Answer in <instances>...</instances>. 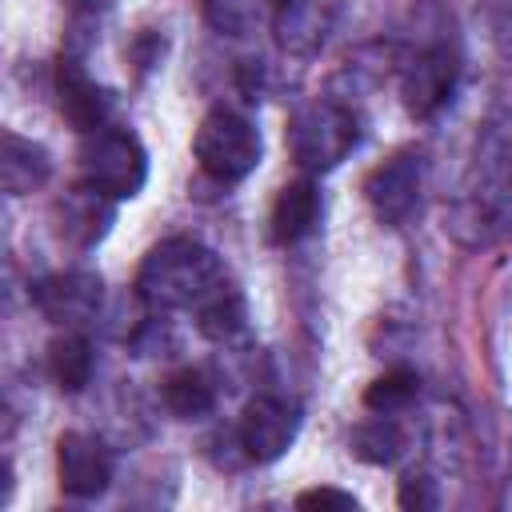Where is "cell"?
Instances as JSON below:
<instances>
[{
    "label": "cell",
    "instance_id": "cell-1",
    "mask_svg": "<svg viewBox=\"0 0 512 512\" xmlns=\"http://www.w3.org/2000/svg\"><path fill=\"white\" fill-rule=\"evenodd\" d=\"M224 284V268L212 248L188 236L160 240L140 272H136V292L148 308L172 312V308H200L216 288Z\"/></svg>",
    "mask_w": 512,
    "mask_h": 512
},
{
    "label": "cell",
    "instance_id": "cell-15",
    "mask_svg": "<svg viewBox=\"0 0 512 512\" xmlns=\"http://www.w3.org/2000/svg\"><path fill=\"white\" fill-rule=\"evenodd\" d=\"M352 456L364 460V464H376V468H388L404 456V432L392 416L376 412L372 420L356 424L352 428Z\"/></svg>",
    "mask_w": 512,
    "mask_h": 512
},
{
    "label": "cell",
    "instance_id": "cell-18",
    "mask_svg": "<svg viewBox=\"0 0 512 512\" xmlns=\"http://www.w3.org/2000/svg\"><path fill=\"white\" fill-rule=\"evenodd\" d=\"M196 324L208 340H232L244 328V296L232 284H220L200 308H196Z\"/></svg>",
    "mask_w": 512,
    "mask_h": 512
},
{
    "label": "cell",
    "instance_id": "cell-11",
    "mask_svg": "<svg viewBox=\"0 0 512 512\" xmlns=\"http://www.w3.org/2000/svg\"><path fill=\"white\" fill-rule=\"evenodd\" d=\"M56 96H60V112L72 128L80 132H96L104 128V116H108V92L76 64V60H60L56 64Z\"/></svg>",
    "mask_w": 512,
    "mask_h": 512
},
{
    "label": "cell",
    "instance_id": "cell-7",
    "mask_svg": "<svg viewBox=\"0 0 512 512\" xmlns=\"http://www.w3.org/2000/svg\"><path fill=\"white\" fill-rule=\"evenodd\" d=\"M56 476L64 496L72 500H96L112 484V456L96 436L64 432L56 440Z\"/></svg>",
    "mask_w": 512,
    "mask_h": 512
},
{
    "label": "cell",
    "instance_id": "cell-13",
    "mask_svg": "<svg viewBox=\"0 0 512 512\" xmlns=\"http://www.w3.org/2000/svg\"><path fill=\"white\" fill-rule=\"evenodd\" d=\"M320 220V192L312 180H292L288 188H280L276 204H272V240L276 244H296L304 240Z\"/></svg>",
    "mask_w": 512,
    "mask_h": 512
},
{
    "label": "cell",
    "instance_id": "cell-5",
    "mask_svg": "<svg viewBox=\"0 0 512 512\" xmlns=\"http://www.w3.org/2000/svg\"><path fill=\"white\" fill-rule=\"evenodd\" d=\"M296 432H300V412L280 396H256L240 416V448L256 464L280 460L292 448Z\"/></svg>",
    "mask_w": 512,
    "mask_h": 512
},
{
    "label": "cell",
    "instance_id": "cell-20",
    "mask_svg": "<svg viewBox=\"0 0 512 512\" xmlns=\"http://www.w3.org/2000/svg\"><path fill=\"white\" fill-rule=\"evenodd\" d=\"M204 16L216 32L240 36L252 24V0H204Z\"/></svg>",
    "mask_w": 512,
    "mask_h": 512
},
{
    "label": "cell",
    "instance_id": "cell-23",
    "mask_svg": "<svg viewBox=\"0 0 512 512\" xmlns=\"http://www.w3.org/2000/svg\"><path fill=\"white\" fill-rule=\"evenodd\" d=\"M76 4H100V0H76Z\"/></svg>",
    "mask_w": 512,
    "mask_h": 512
},
{
    "label": "cell",
    "instance_id": "cell-6",
    "mask_svg": "<svg viewBox=\"0 0 512 512\" xmlns=\"http://www.w3.org/2000/svg\"><path fill=\"white\" fill-rule=\"evenodd\" d=\"M364 196L380 224H392V228L404 224L420 204V156L400 152L376 164L364 180Z\"/></svg>",
    "mask_w": 512,
    "mask_h": 512
},
{
    "label": "cell",
    "instance_id": "cell-3",
    "mask_svg": "<svg viewBox=\"0 0 512 512\" xmlns=\"http://www.w3.org/2000/svg\"><path fill=\"white\" fill-rule=\"evenodd\" d=\"M80 180L112 200H132L148 184V152L128 128H96L80 144Z\"/></svg>",
    "mask_w": 512,
    "mask_h": 512
},
{
    "label": "cell",
    "instance_id": "cell-8",
    "mask_svg": "<svg viewBox=\"0 0 512 512\" xmlns=\"http://www.w3.org/2000/svg\"><path fill=\"white\" fill-rule=\"evenodd\" d=\"M336 20L340 0H280L272 32L288 56H316L336 32Z\"/></svg>",
    "mask_w": 512,
    "mask_h": 512
},
{
    "label": "cell",
    "instance_id": "cell-14",
    "mask_svg": "<svg viewBox=\"0 0 512 512\" xmlns=\"http://www.w3.org/2000/svg\"><path fill=\"white\" fill-rule=\"evenodd\" d=\"M52 172V160L40 144L16 136V132H4L0 140V184L8 196H24L32 188H40Z\"/></svg>",
    "mask_w": 512,
    "mask_h": 512
},
{
    "label": "cell",
    "instance_id": "cell-21",
    "mask_svg": "<svg viewBox=\"0 0 512 512\" xmlns=\"http://www.w3.org/2000/svg\"><path fill=\"white\" fill-rule=\"evenodd\" d=\"M296 508H336V512H356V496L340 488H308L296 496Z\"/></svg>",
    "mask_w": 512,
    "mask_h": 512
},
{
    "label": "cell",
    "instance_id": "cell-2",
    "mask_svg": "<svg viewBox=\"0 0 512 512\" xmlns=\"http://www.w3.org/2000/svg\"><path fill=\"white\" fill-rule=\"evenodd\" d=\"M360 144V120L336 100H312L288 120V152L304 172H332Z\"/></svg>",
    "mask_w": 512,
    "mask_h": 512
},
{
    "label": "cell",
    "instance_id": "cell-17",
    "mask_svg": "<svg viewBox=\"0 0 512 512\" xmlns=\"http://www.w3.org/2000/svg\"><path fill=\"white\" fill-rule=\"evenodd\" d=\"M164 404H168V412L180 416V420H200V416L212 412L216 392H212V384H208L204 372L180 368V372H172V376L164 380Z\"/></svg>",
    "mask_w": 512,
    "mask_h": 512
},
{
    "label": "cell",
    "instance_id": "cell-19",
    "mask_svg": "<svg viewBox=\"0 0 512 512\" xmlns=\"http://www.w3.org/2000/svg\"><path fill=\"white\" fill-rule=\"evenodd\" d=\"M416 396H420V376L408 372V368H396V372H384V376H376V380L368 384L364 408H368V412L396 416V412H404Z\"/></svg>",
    "mask_w": 512,
    "mask_h": 512
},
{
    "label": "cell",
    "instance_id": "cell-16",
    "mask_svg": "<svg viewBox=\"0 0 512 512\" xmlns=\"http://www.w3.org/2000/svg\"><path fill=\"white\" fill-rule=\"evenodd\" d=\"M92 368H96V356H92V344L76 332L52 340L48 348V372L56 380V388L64 392H80L88 380H92Z\"/></svg>",
    "mask_w": 512,
    "mask_h": 512
},
{
    "label": "cell",
    "instance_id": "cell-10",
    "mask_svg": "<svg viewBox=\"0 0 512 512\" xmlns=\"http://www.w3.org/2000/svg\"><path fill=\"white\" fill-rule=\"evenodd\" d=\"M36 308L56 324H80L92 320L100 308V276L92 272H60L32 288Z\"/></svg>",
    "mask_w": 512,
    "mask_h": 512
},
{
    "label": "cell",
    "instance_id": "cell-9",
    "mask_svg": "<svg viewBox=\"0 0 512 512\" xmlns=\"http://www.w3.org/2000/svg\"><path fill=\"white\" fill-rule=\"evenodd\" d=\"M452 84H456V56L448 48H420L400 68V96L412 116H432L436 108H444Z\"/></svg>",
    "mask_w": 512,
    "mask_h": 512
},
{
    "label": "cell",
    "instance_id": "cell-12",
    "mask_svg": "<svg viewBox=\"0 0 512 512\" xmlns=\"http://www.w3.org/2000/svg\"><path fill=\"white\" fill-rule=\"evenodd\" d=\"M56 216H60V236L64 240H72L80 248H92V244H100L108 236L112 216H116V200L96 192V188H88V184H80L56 204Z\"/></svg>",
    "mask_w": 512,
    "mask_h": 512
},
{
    "label": "cell",
    "instance_id": "cell-22",
    "mask_svg": "<svg viewBox=\"0 0 512 512\" xmlns=\"http://www.w3.org/2000/svg\"><path fill=\"white\" fill-rule=\"evenodd\" d=\"M400 504L404 508H436V492H432V480L428 476H404L400 480Z\"/></svg>",
    "mask_w": 512,
    "mask_h": 512
},
{
    "label": "cell",
    "instance_id": "cell-4",
    "mask_svg": "<svg viewBox=\"0 0 512 512\" xmlns=\"http://www.w3.org/2000/svg\"><path fill=\"white\" fill-rule=\"evenodd\" d=\"M192 156L196 164L220 180V184H232V180H244L256 164H260V132L252 128V120H244L240 112L232 108H212L196 136H192Z\"/></svg>",
    "mask_w": 512,
    "mask_h": 512
}]
</instances>
